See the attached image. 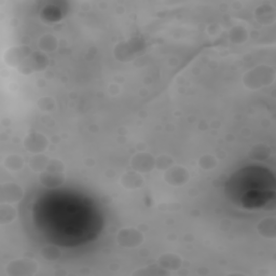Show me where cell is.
I'll return each mask as SVG.
<instances>
[{"label": "cell", "mask_w": 276, "mask_h": 276, "mask_svg": "<svg viewBox=\"0 0 276 276\" xmlns=\"http://www.w3.org/2000/svg\"><path fill=\"white\" fill-rule=\"evenodd\" d=\"M274 78L275 71L273 68L265 65H260L245 74L243 77V83L247 89L257 90L271 84Z\"/></svg>", "instance_id": "6da1fadb"}, {"label": "cell", "mask_w": 276, "mask_h": 276, "mask_svg": "<svg viewBox=\"0 0 276 276\" xmlns=\"http://www.w3.org/2000/svg\"><path fill=\"white\" fill-rule=\"evenodd\" d=\"M38 263L32 259H15L9 262L6 271L10 276H32L38 272Z\"/></svg>", "instance_id": "7a4b0ae2"}, {"label": "cell", "mask_w": 276, "mask_h": 276, "mask_svg": "<svg viewBox=\"0 0 276 276\" xmlns=\"http://www.w3.org/2000/svg\"><path fill=\"white\" fill-rule=\"evenodd\" d=\"M49 65V57L44 52H33L21 66L17 68L19 73L23 75H29L32 73L45 70Z\"/></svg>", "instance_id": "3957f363"}, {"label": "cell", "mask_w": 276, "mask_h": 276, "mask_svg": "<svg viewBox=\"0 0 276 276\" xmlns=\"http://www.w3.org/2000/svg\"><path fill=\"white\" fill-rule=\"evenodd\" d=\"M144 234L135 228H124L117 235L118 244L124 248H136L144 243Z\"/></svg>", "instance_id": "277c9868"}, {"label": "cell", "mask_w": 276, "mask_h": 276, "mask_svg": "<svg viewBox=\"0 0 276 276\" xmlns=\"http://www.w3.org/2000/svg\"><path fill=\"white\" fill-rule=\"evenodd\" d=\"M32 53H33L32 50H30L29 47H26V46H18V47L10 48L9 50L6 51V53L4 55L5 63L9 66L17 69L23 63H25V60Z\"/></svg>", "instance_id": "5b68a950"}, {"label": "cell", "mask_w": 276, "mask_h": 276, "mask_svg": "<svg viewBox=\"0 0 276 276\" xmlns=\"http://www.w3.org/2000/svg\"><path fill=\"white\" fill-rule=\"evenodd\" d=\"M24 196L23 188L14 182H6L0 186V202L7 204L17 203Z\"/></svg>", "instance_id": "8992f818"}, {"label": "cell", "mask_w": 276, "mask_h": 276, "mask_svg": "<svg viewBox=\"0 0 276 276\" xmlns=\"http://www.w3.org/2000/svg\"><path fill=\"white\" fill-rule=\"evenodd\" d=\"M24 148L33 155H39L44 153L48 149L49 140L46 135L40 133H30L24 138Z\"/></svg>", "instance_id": "52a82bcc"}, {"label": "cell", "mask_w": 276, "mask_h": 276, "mask_svg": "<svg viewBox=\"0 0 276 276\" xmlns=\"http://www.w3.org/2000/svg\"><path fill=\"white\" fill-rule=\"evenodd\" d=\"M165 181L171 186L174 187H180L186 185L189 181L190 175L189 172L182 166L173 165L171 168H168L165 173Z\"/></svg>", "instance_id": "ba28073f"}, {"label": "cell", "mask_w": 276, "mask_h": 276, "mask_svg": "<svg viewBox=\"0 0 276 276\" xmlns=\"http://www.w3.org/2000/svg\"><path fill=\"white\" fill-rule=\"evenodd\" d=\"M131 165L133 169L138 173H149L156 167V159L150 153L140 152L133 157Z\"/></svg>", "instance_id": "9c48e42d"}, {"label": "cell", "mask_w": 276, "mask_h": 276, "mask_svg": "<svg viewBox=\"0 0 276 276\" xmlns=\"http://www.w3.org/2000/svg\"><path fill=\"white\" fill-rule=\"evenodd\" d=\"M138 41L135 40H132L129 43H120L117 45L115 48V56L120 62H130L133 58H134L136 52L139 51V45L137 44Z\"/></svg>", "instance_id": "30bf717a"}, {"label": "cell", "mask_w": 276, "mask_h": 276, "mask_svg": "<svg viewBox=\"0 0 276 276\" xmlns=\"http://www.w3.org/2000/svg\"><path fill=\"white\" fill-rule=\"evenodd\" d=\"M39 181L41 185H44L47 188H57L64 183L65 175L64 173L45 171L43 173H40Z\"/></svg>", "instance_id": "8fae6325"}, {"label": "cell", "mask_w": 276, "mask_h": 276, "mask_svg": "<svg viewBox=\"0 0 276 276\" xmlns=\"http://www.w3.org/2000/svg\"><path fill=\"white\" fill-rule=\"evenodd\" d=\"M159 265L169 272L177 271L181 268L182 260L176 253H163L159 258Z\"/></svg>", "instance_id": "7c38bea8"}, {"label": "cell", "mask_w": 276, "mask_h": 276, "mask_svg": "<svg viewBox=\"0 0 276 276\" xmlns=\"http://www.w3.org/2000/svg\"><path fill=\"white\" fill-rule=\"evenodd\" d=\"M121 183L129 190H135L144 185V178L136 171L126 172L121 177Z\"/></svg>", "instance_id": "4fadbf2b"}, {"label": "cell", "mask_w": 276, "mask_h": 276, "mask_svg": "<svg viewBox=\"0 0 276 276\" xmlns=\"http://www.w3.org/2000/svg\"><path fill=\"white\" fill-rule=\"evenodd\" d=\"M257 230L260 235L267 239L276 238V220L274 218L262 219L259 223Z\"/></svg>", "instance_id": "5bb4252c"}, {"label": "cell", "mask_w": 276, "mask_h": 276, "mask_svg": "<svg viewBox=\"0 0 276 276\" xmlns=\"http://www.w3.org/2000/svg\"><path fill=\"white\" fill-rule=\"evenodd\" d=\"M256 17L262 24H271L275 19V10L271 6L263 5L256 10Z\"/></svg>", "instance_id": "9a60e30c"}, {"label": "cell", "mask_w": 276, "mask_h": 276, "mask_svg": "<svg viewBox=\"0 0 276 276\" xmlns=\"http://www.w3.org/2000/svg\"><path fill=\"white\" fill-rule=\"evenodd\" d=\"M17 217V210L11 205V204L2 203L0 205V223L9 224L15 220Z\"/></svg>", "instance_id": "2e32d148"}, {"label": "cell", "mask_w": 276, "mask_h": 276, "mask_svg": "<svg viewBox=\"0 0 276 276\" xmlns=\"http://www.w3.org/2000/svg\"><path fill=\"white\" fill-rule=\"evenodd\" d=\"M50 159L45 156L44 153H39V155H34L28 161V165L34 172L43 173L47 169Z\"/></svg>", "instance_id": "e0dca14e"}, {"label": "cell", "mask_w": 276, "mask_h": 276, "mask_svg": "<svg viewBox=\"0 0 276 276\" xmlns=\"http://www.w3.org/2000/svg\"><path fill=\"white\" fill-rule=\"evenodd\" d=\"M38 46L44 53L53 52V51H55L58 47V41H57L56 37H54L53 35L46 34L43 37H40L39 41H38Z\"/></svg>", "instance_id": "ac0fdd59"}, {"label": "cell", "mask_w": 276, "mask_h": 276, "mask_svg": "<svg viewBox=\"0 0 276 276\" xmlns=\"http://www.w3.org/2000/svg\"><path fill=\"white\" fill-rule=\"evenodd\" d=\"M4 166L10 172H18L24 166V160L18 155H10L4 160Z\"/></svg>", "instance_id": "d6986e66"}, {"label": "cell", "mask_w": 276, "mask_h": 276, "mask_svg": "<svg viewBox=\"0 0 276 276\" xmlns=\"http://www.w3.org/2000/svg\"><path fill=\"white\" fill-rule=\"evenodd\" d=\"M271 155V149L269 146L258 144L251 148L249 152V157L256 161H264L267 160Z\"/></svg>", "instance_id": "ffe728a7"}, {"label": "cell", "mask_w": 276, "mask_h": 276, "mask_svg": "<svg viewBox=\"0 0 276 276\" xmlns=\"http://www.w3.org/2000/svg\"><path fill=\"white\" fill-rule=\"evenodd\" d=\"M229 37L233 44H243V43L246 41V39L248 37V33L245 27L235 26L230 30Z\"/></svg>", "instance_id": "44dd1931"}, {"label": "cell", "mask_w": 276, "mask_h": 276, "mask_svg": "<svg viewBox=\"0 0 276 276\" xmlns=\"http://www.w3.org/2000/svg\"><path fill=\"white\" fill-rule=\"evenodd\" d=\"M171 272L161 268L160 265H150L148 268H142L140 270L135 271L133 275H141V276H157V275H169Z\"/></svg>", "instance_id": "7402d4cb"}, {"label": "cell", "mask_w": 276, "mask_h": 276, "mask_svg": "<svg viewBox=\"0 0 276 276\" xmlns=\"http://www.w3.org/2000/svg\"><path fill=\"white\" fill-rule=\"evenodd\" d=\"M40 253H41L43 257L48 261H56L60 258V256H62V252H60L59 248L57 246H54V245H48V246H45Z\"/></svg>", "instance_id": "603a6c76"}, {"label": "cell", "mask_w": 276, "mask_h": 276, "mask_svg": "<svg viewBox=\"0 0 276 276\" xmlns=\"http://www.w3.org/2000/svg\"><path fill=\"white\" fill-rule=\"evenodd\" d=\"M217 159L215 158L214 156H210V155H205V156H202L200 159H199V165L205 171H209V169H213L217 166Z\"/></svg>", "instance_id": "cb8c5ba5"}, {"label": "cell", "mask_w": 276, "mask_h": 276, "mask_svg": "<svg viewBox=\"0 0 276 276\" xmlns=\"http://www.w3.org/2000/svg\"><path fill=\"white\" fill-rule=\"evenodd\" d=\"M37 105H38L39 109L41 111L49 112V111H52L54 109L55 100L52 97L45 96V97H41L37 101Z\"/></svg>", "instance_id": "d4e9b609"}, {"label": "cell", "mask_w": 276, "mask_h": 276, "mask_svg": "<svg viewBox=\"0 0 276 276\" xmlns=\"http://www.w3.org/2000/svg\"><path fill=\"white\" fill-rule=\"evenodd\" d=\"M174 165V160L168 156H160L156 159V167L160 171H167Z\"/></svg>", "instance_id": "484cf974"}, {"label": "cell", "mask_w": 276, "mask_h": 276, "mask_svg": "<svg viewBox=\"0 0 276 276\" xmlns=\"http://www.w3.org/2000/svg\"><path fill=\"white\" fill-rule=\"evenodd\" d=\"M64 169H65V164H64L63 161H60L58 159H50L49 164H48L46 171L64 173Z\"/></svg>", "instance_id": "4316f807"}]
</instances>
